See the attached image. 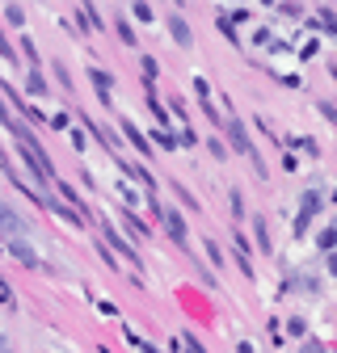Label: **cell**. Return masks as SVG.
<instances>
[{"instance_id":"22","label":"cell","mask_w":337,"mask_h":353,"mask_svg":"<svg viewBox=\"0 0 337 353\" xmlns=\"http://www.w3.org/2000/svg\"><path fill=\"white\" fill-rule=\"evenodd\" d=\"M304 328H308V324H304L300 316H291V320H287V332H291V336H304Z\"/></svg>"},{"instance_id":"18","label":"cell","mask_w":337,"mask_h":353,"mask_svg":"<svg viewBox=\"0 0 337 353\" xmlns=\"http://www.w3.org/2000/svg\"><path fill=\"white\" fill-rule=\"evenodd\" d=\"M26 88H30V93H34V97H42V93H47V80H42V76L34 72V76L26 80Z\"/></svg>"},{"instance_id":"21","label":"cell","mask_w":337,"mask_h":353,"mask_svg":"<svg viewBox=\"0 0 337 353\" xmlns=\"http://www.w3.org/2000/svg\"><path fill=\"white\" fill-rule=\"evenodd\" d=\"M0 303H5V307H17V299H13V290H9L5 278H0Z\"/></svg>"},{"instance_id":"2","label":"cell","mask_w":337,"mask_h":353,"mask_svg":"<svg viewBox=\"0 0 337 353\" xmlns=\"http://www.w3.org/2000/svg\"><path fill=\"white\" fill-rule=\"evenodd\" d=\"M30 236V223L9 206V202H0V240H9V244H17V240H26Z\"/></svg>"},{"instance_id":"25","label":"cell","mask_w":337,"mask_h":353,"mask_svg":"<svg viewBox=\"0 0 337 353\" xmlns=\"http://www.w3.org/2000/svg\"><path fill=\"white\" fill-rule=\"evenodd\" d=\"M316 110H320V114H325V118H329V122H333V126H337V105H333V101H320V105H316Z\"/></svg>"},{"instance_id":"1","label":"cell","mask_w":337,"mask_h":353,"mask_svg":"<svg viewBox=\"0 0 337 353\" xmlns=\"http://www.w3.org/2000/svg\"><path fill=\"white\" fill-rule=\"evenodd\" d=\"M13 139H17V152H21V160L30 164V172L38 176V181H47V185H55V164H51L47 148H42V143L34 139V130H30L26 122H17V126H13Z\"/></svg>"},{"instance_id":"20","label":"cell","mask_w":337,"mask_h":353,"mask_svg":"<svg viewBox=\"0 0 337 353\" xmlns=\"http://www.w3.org/2000/svg\"><path fill=\"white\" fill-rule=\"evenodd\" d=\"M228 198H232V202H228V206H232V214H236V219H240V214H244V198H240V190H232V194H228Z\"/></svg>"},{"instance_id":"29","label":"cell","mask_w":337,"mask_h":353,"mask_svg":"<svg viewBox=\"0 0 337 353\" xmlns=\"http://www.w3.org/2000/svg\"><path fill=\"white\" fill-rule=\"evenodd\" d=\"M0 349H5V332H0Z\"/></svg>"},{"instance_id":"7","label":"cell","mask_w":337,"mask_h":353,"mask_svg":"<svg viewBox=\"0 0 337 353\" xmlns=\"http://www.w3.org/2000/svg\"><path fill=\"white\" fill-rule=\"evenodd\" d=\"M89 80H93V88H97V97L110 105V101H114V97H110V93H114V76L102 72V68H89Z\"/></svg>"},{"instance_id":"17","label":"cell","mask_w":337,"mask_h":353,"mask_svg":"<svg viewBox=\"0 0 337 353\" xmlns=\"http://www.w3.org/2000/svg\"><path fill=\"white\" fill-rule=\"evenodd\" d=\"M118 38L126 42V47H135V30H131V21H122V17H118Z\"/></svg>"},{"instance_id":"10","label":"cell","mask_w":337,"mask_h":353,"mask_svg":"<svg viewBox=\"0 0 337 353\" xmlns=\"http://www.w3.org/2000/svg\"><path fill=\"white\" fill-rule=\"evenodd\" d=\"M316 30H325L329 38H337V17H333V9H320V13H316Z\"/></svg>"},{"instance_id":"13","label":"cell","mask_w":337,"mask_h":353,"mask_svg":"<svg viewBox=\"0 0 337 353\" xmlns=\"http://www.w3.org/2000/svg\"><path fill=\"white\" fill-rule=\"evenodd\" d=\"M253 232H258L262 252H270V232H266V214H253Z\"/></svg>"},{"instance_id":"30","label":"cell","mask_w":337,"mask_h":353,"mask_svg":"<svg viewBox=\"0 0 337 353\" xmlns=\"http://www.w3.org/2000/svg\"><path fill=\"white\" fill-rule=\"evenodd\" d=\"M0 353H9V349H0Z\"/></svg>"},{"instance_id":"12","label":"cell","mask_w":337,"mask_h":353,"mask_svg":"<svg viewBox=\"0 0 337 353\" xmlns=\"http://www.w3.org/2000/svg\"><path fill=\"white\" fill-rule=\"evenodd\" d=\"M122 219H126V228H131V236H135V240H152V232L139 223V219H135L131 210H122Z\"/></svg>"},{"instance_id":"8","label":"cell","mask_w":337,"mask_h":353,"mask_svg":"<svg viewBox=\"0 0 337 353\" xmlns=\"http://www.w3.org/2000/svg\"><path fill=\"white\" fill-rule=\"evenodd\" d=\"M9 252H13V261L17 265H26V270H42V261H38V252L26 244V240H17V244H9Z\"/></svg>"},{"instance_id":"15","label":"cell","mask_w":337,"mask_h":353,"mask_svg":"<svg viewBox=\"0 0 337 353\" xmlns=\"http://www.w3.org/2000/svg\"><path fill=\"white\" fill-rule=\"evenodd\" d=\"M220 30H224V38H228V42H240V34H236V26H232V17H228V13H220Z\"/></svg>"},{"instance_id":"24","label":"cell","mask_w":337,"mask_h":353,"mask_svg":"<svg viewBox=\"0 0 337 353\" xmlns=\"http://www.w3.org/2000/svg\"><path fill=\"white\" fill-rule=\"evenodd\" d=\"M131 13H135V21H144V26H148V21H152V5H135V9H131Z\"/></svg>"},{"instance_id":"23","label":"cell","mask_w":337,"mask_h":353,"mask_svg":"<svg viewBox=\"0 0 337 353\" xmlns=\"http://www.w3.org/2000/svg\"><path fill=\"white\" fill-rule=\"evenodd\" d=\"M206 256H211V265H224V256H220V244H215V240H206Z\"/></svg>"},{"instance_id":"11","label":"cell","mask_w":337,"mask_h":353,"mask_svg":"<svg viewBox=\"0 0 337 353\" xmlns=\"http://www.w3.org/2000/svg\"><path fill=\"white\" fill-rule=\"evenodd\" d=\"M168 30H173V42H177V47H190V26H186L182 17L168 21Z\"/></svg>"},{"instance_id":"3","label":"cell","mask_w":337,"mask_h":353,"mask_svg":"<svg viewBox=\"0 0 337 353\" xmlns=\"http://www.w3.org/2000/svg\"><path fill=\"white\" fill-rule=\"evenodd\" d=\"M224 130H228V143H232V152H240V156H253L258 148H253V139H249V130H244V122L240 118H228L224 122Z\"/></svg>"},{"instance_id":"28","label":"cell","mask_w":337,"mask_h":353,"mask_svg":"<svg viewBox=\"0 0 337 353\" xmlns=\"http://www.w3.org/2000/svg\"><path fill=\"white\" fill-rule=\"evenodd\" d=\"M329 274L337 278V252H329Z\"/></svg>"},{"instance_id":"27","label":"cell","mask_w":337,"mask_h":353,"mask_svg":"<svg viewBox=\"0 0 337 353\" xmlns=\"http://www.w3.org/2000/svg\"><path fill=\"white\" fill-rule=\"evenodd\" d=\"M300 353H329V349H325V345H320V341H308V345H304V349H300Z\"/></svg>"},{"instance_id":"26","label":"cell","mask_w":337,"mask_h":353,"mask_svg":"<svg viewBox=\"0 0 337 353\" xmlns=\"http://www.w3.org/2000/svg\"><path fill=\"white\" fill-rule=\"evenodd\" d=\"M0 55H5V59H17V55H13V47H9V38H5V34H0Z\"/></svg>"},{"instance_id":"4","label":"cell","mask_w":337,"mask_h":353,"mask_svg":"<svg viewBox=\"0 0 337 353\" xmlns=\"http://www.w3.org/2000/svg\"><path fill=\"white\" fill-rule=\"evenodd\" d=\"M160 223H164L168 240H173L177 248H186V244H190V228H186V219H182L177 210H164V214H160Z\"/></svg>"},{"instance_id":"9","label":"cell","mask_w":337,"mask_h":353,"mask_svg":"<svg viewBox=\"0 0 337 353\" xmlns=\"http://www.w3.org/2000/svg\"><path fill=\"white\" fill-rule=\"evenodd\" d=\"M122 135L131 139V143H135V148H139L144 156H152V143H148V135H144V130H139L135 122H122Z\"/></svg>"},{"instance_id":"14","label":"cell","mask_w":337,"mask_h":353,"mask_svg":"<svg viewBox=\"0 0 337 353\" xmlns=\"http://www.w3.org/2000/svg\"><path fill=\"white\" fill-rule=\"evenodd\" d=\"M5 21L21 30V26H26V9H21V5H9V9H5Z\"/></svg>"},{"instance_id":"16","label":"cell","mask_w":337,"mask_h":353,"mask_svg":"<svg viewBox=\"0 0 337 353\" xmlns=\"http://www.w3.org/2000/svg\"><path fill=\"white\" fill-rule=\"evenodd\" d=\"M320 248H325V252H333V248H337V223L320 232Z\"/></svg>"},{"instance_id":"6","label":"cell","mask_w":337,"mask_h":353,"mask_svg":"<svg viewBox=\"0 0 337 353\" xmlns=\"http://www.w3.org/2000/svg\"><path fill=\"white\" fill-rule=\"evenodd\" d=\"M102 232H106V244H110V248H118V256H126V265H139V252H135L131 244H126V240H122V236H118L110 223H106Z\"/></svg>"},{"instance_id":"19","label":"cell","mask_w":337,"mask_h":353,"mask_svg":"<svg viewBox=\"0 0 337 353\" xmlns=\"http://www.w3.org/2000/svg\"><path fill=\"white\" fill-rule=\"evenodd\" d=\"M182 349H186V353H206V349L198 345V336H194V332H182Z\"/></svg>"},{"instance_id":"5","label":"cell","mask_w":337,"mask_h":353,"mask_svg":"<svg viewBox=\"0 0 337 353\" xmlns=\"http://www.w3.org/2000/svg\"><path fill=\"white\" fill-rule=\"evenodd\" d=\"M316 210H320V194H316V190L300 194V214H295V232H308V223L316 219Z\"/></svg>"}]
</instances>
